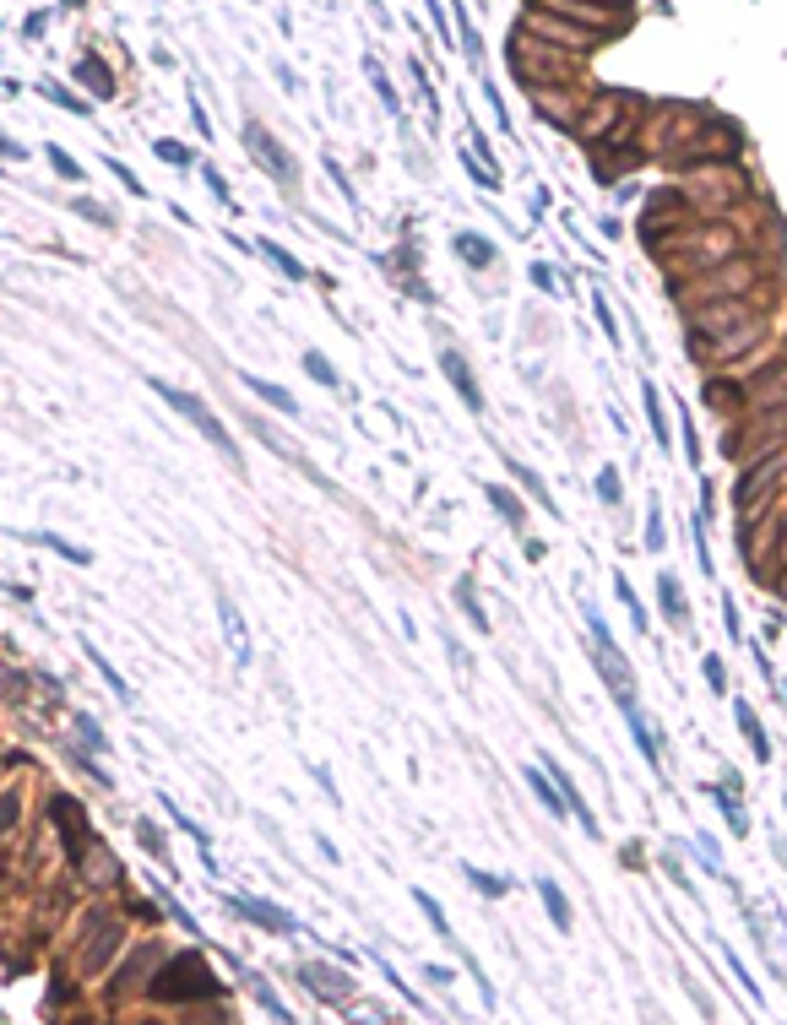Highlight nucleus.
Listing matches in <instances>:
<instances>
[{
    "label": "nucleus",
    "mask_w": 787,
    "mask_h": 1025,
    "mask_svg": "<svg viewBox=\"0 0 787 1025\" xmlns=\"http://www.w3.org/2000/svg\"><path fill=\"white\" fill-rule=\"evenodd\" d=\"M543 11H554L560 22H587L598 38L609 33V22H614V11H603V5H581V0H549Z\"/></svg>",
    "instance_id": "obj_15"
},
{
    "label": "nucleus",
    "mask_w": 787,
    "mask_h": 1025,
    "mask_svg": "<svg viewBox=\"0 0 787 1025\" xmlns=\"http://www.w3.org/2000/svg\"><path fill=\"white\" fill-rule=\"evenodd\" d=\"M217 624H223V635H228L234 662H250V635H245V618H239V608H234L228 591H217Z\"/></svg>",
    "instance_id": "obj_13"
},
{
    "label": "nucleus",
    "mask_w": 787,
    "mask_h": 1025,
    "mask_svg": "<svg viewBox=\"0 0 787 1025\" xmlns=\"http://www.w3.org/2000/svg\"><path fill=\"white\" fill-rule=\"evenodd\" d=\"M82 651H87V662H92V667H98V678H103V684H109V689H114V700H125V705H130V689H125V678H120V673H114V667H109V656H103V651H98V646H92V640H82Z\"/></svg>",
    "instance_id": "obj_24"
},
{
    "label": "nucleus",
    "mask_w": 787,
    "mask_h": 1025,
    "mask_svg": "<svg viewBox=\"0 0 787 1025\" xmlns=\"http://www.w3.org/2000/svg\"><path fill=\"white\" fill-rule=\"evenodd\" d=\"M234 906H239L250 923H261V928H277V934H293V928H299V923H293L288 912H277V906H261V901H234Z\"/></svg>",
    "instance_id": "obj_21"
},
{
    "label": "nucleus",
    "mask_w": 787,
    "mask_h": 1025,
    "mask_svg": "<svg viewBox=\"0 0 787 1025\" xmlns=\"http://www.w3.org/2000/svg\"><path fill=\"white\" fill-rule=\"evenodd\" d=\"M43 98H49V103H60V109H71V114H82V109H87V103H76L65 87H49V81H43Z\"/></svg>",
    "instance_id": "obj_46"
},
{
    "label": "nucleus",
    "mask_w": 787,
    "mask_h": 1025,
    "mask_svg": "<svg viewBox=\"0 0 787 1025\" xmlns=\"http://www.w3.org/2000/svg\"><path fill=\"white\" fill-rule=\"evenodd\" d=\"M511 473H516V478H522V484H527V489H533V494H538V505H543V511H554V515H560V505H554V500H549V489H543V484H538V473H527V462H511Z\"/></svg>",
    "instance_id": "obj_39"
},
{
    "label": "nucleus",
    "mask_w": 787,
    "mask_h": 1025,
    "mask_svg": "<svg viewBox=\"0 0 787 1025\" xmlns=\"http://www.w3.org/2000/svg\"><path fill=\"white\" fill-rule=\"evenodd\" d=\"M467 879H473V885H478L484 896H505V890H511V885H505L500 874H484V868H467Z\"/></svg>",
    "instance_id": "obj_43"
},
{
    "label": "nucleus",
    "mask_w": 787,
    "mask_h": 1025,
    "mask_svg": "<svg viewBox=\"0 0 787 1025\" xmlns=\"http://www.w3.org/2000/svg\"><path fill=\"white\" fill-rule=\"evenodd\" d=\"M49 163H54V174H60V179H82V163H76L65 147H54V141H49Z\"/></svg>",
    "instance_id": "obj_40"
},
{
    "label": "nucleus",
    "mask_w": 787,
    "mask_h": 1025,
    "mask_svg": "<svg viewBox=\"0 0 787 1025\" xmlns=\"http://www.w3.org/2000/svg\"><path fill=\"white\" fill-rule=\"evenodd\" d=\"M657 597H663V613H668L674 624H685V597H679V580H674V575L657 580Z\"/></svg>",
    "instance_id": "obj_35"
},
{
    "label": "nucleus",
    "mask_w": 787,
    "mask_h": 1025,
    "mask_svg": "<svg viewBox=\"0 0 787 1025\" xmlns=\"http://www.w3.org/2000/svg\"><path fill=\"white\" fill-rule=\"evenodd\" d=\"M750 402H755L761 413H782V407H787V364L766 369V375L750 386Z\"/></svg>",
    "instance_id": "obj_14"
},
{
    "label": "nucleus",
    "mask_w": 787,
    "mask_h": 1025,
    "mask_svg": "<svg viewBox=\"0 0 787 1025\" xmlns=\"http://www.w3.org/2000/svg\"><path fill=\"white\" fill-rule=\"evenodd\" d=\"M723 445H728V456H750V462H761V456L782 451V445H787V407H782V413L755 418V424H744V429H734ZM750 462H744V467H750Z\"/></svg>",
    "instance_id": "obj_8"
},
{
    "label": "nucleus",
    "mask_w": 787,
    "mask_h": 1025,
    "mask_svg": "<svg viewBox=\"0 0 787 1025\" xmlns=\"http://www.w3.org/2000/svg\"><path fill=\"white\" fill-rule=\"evenodd\" d=\"M255 250H261V255H266V261H272V266H277V272L288 277V283H304V266H299V261H293V255H288L283 244H272V239H261Z\"/></svg>",
    "instance_id": "obj_29"
},
{
    "label": "nucleus",
    "mask_w": 787,
    "mask_h": 1025,
    "mask_svg": "<svg viewBox=\"0 0 787 1025\" xmlns=\"http://www.w3.org/2000/svg\"><path fill=\"white\" fill-rule=\"evenodd\" d=\"M587 629H592V651H598V667H603V678H609V689H614L619 711H630V705H636V673H630L625 651L609 640V624H603L592 608H587Z\"/></svg>",
    "instance_id": "obj_7"
},
{
    "label": "nucleus",
    "mask_w": 787,
    "mask_h": 1025,
    "mask_svg": "<svg viewBox=\"0 0 787 1025\" xmlns=\"http://www.w3.org/2000/svg\"><path fill=\"white\" fill-rule=\"evenodd\" d=\"M511 54H516V76H522V81H533V92L576 76V60H571L565 49L538 43V38H516V43H511Z\"/></svg>",
    "instance_id": "obj_4"
},
{
    "label": "nucleus",
    "mask_w": 787,
    "mask_h": 1025,
    "mask_svg": "<svg viewBox=\"0 0 787 1025\" xmlns=\"http://www.w3.org/2000/svg\"><path fill=\"white\" fill-rule=\"evenodd\" d=\"M304 369H310L321 386H331V391H337V369L326 364V353H315V348H310V353H304Z\"/></svg>",
    "instance_id": "obj_41"
},
{
    "label": "nucleus",
    "mask_w": 787,
    "mask_h": 1025,
    "mask_svg": "<svg viewBox=\"0 0 787 1025\" xmlns=\"http://www.w3.org/2000/svg\"><path fill=\"white\" fill-rule=\"evenodd\" d=\"M152 152H158L163 163H174V168H190V163H196V152H190L185 141H174V136H158V141H152Z\"/></svg>",
    "instance_id": "obj_31"
},
{
    "label": "nucleus",
    "mask_w": 787,
    "mask_h": 1025,
    "mask_svg": "<svg viewBox=\"0 0 787 1025\" xmlns=\"http://www.w3.org/2000/svg\"><path fill=\"white\" fill-rule=\"evenodd\" d=\"M152 993H158V999H206V993H217V982H212V972H206L196 955H185V961H174V966L158 972Z\"/></svg>",
    "instance_id": "obj_10"
},
{
    "label": "nucleus",
    "mask_w": 787,
    "mask_h": 1025,
    "mask_svg": "<svg viewBox=\"0 0 787 1025\" xmlns=\"http://www.w3.org/2000/svg\"><path fill=\"white\" fill-rule=\"evenodd\" d=\"M522 776H527V787L538 792V803H543V809H549L554 819H565V798H560V787L549 781V771H538V765H527Z\"/></svg>",
    "instance_id": "obj_20"
},
{
    "label": "nucleus",
    "mask_w": 787,
    "mask_h": 1025,
    "mask_svg": "<svg viewBox=\"0 0 787 1025\" xmlns=\"http://www.w3.org/2000/svg\"><path fill=\"white\" fill-rule=\"evenodd\" d=\"M451 244H456V255H462L467 266H494V244H489V239H478V234H456Z\"/></svg>",
    "instance_id": "obj_23"
},
{
    "label": "nucleus",
    "mask_w": 787,
    "mask_h": 1025,
    "mask_svg": "<svg viewBox=\"0 0 787 1025\" xmlns=\"http://www.w3.org/2000/svg\"><path fill=\"white\" fill-rule=\"evenodd\" d=\"M456 602H462V613L473 618V629H484V635H489V613L478 608V597H473V580H467V575L456 580Z\"/></svg>",
    "instance_id": "obj_33"
},
{
    "label": "nucleus",
    "mask_w": 787,
    "mask_h": 1025,
    "mask_svg": "<svg viewBox=\"0 0 787 1025\" xmlns=\"http://www.w3.org/2000/svg\"><path fill=\"white\" fill-rule=\"evenodd\" d=\"M706 684L723 689V656H706Z\"/></svg>",
    "instance_id": "obj_52"
},
{
    "label": "nucleus",
    "mask_w": 787,
    "mask_h": 1025,
    "mask_svg": "<svg viewBox=\"0 0 787 1025\" xmlns=\"http://www.w3.org/2000/svg\"><path fill=\"white\" fill-rule=\"evenodd\" d=\"M734 722H739V733L750 738V749H755V760L766 765V760H772V743H766V733H761V716H755V711H750L744 700H734Z\"/></svg>",
    "instance_id": "obj_19"
},
{
    "label": "nucleus",
    "mask_w": 787,
    "mask_h": 1025,
    "mask_svg": "<svg viewBox=\"0 0 787 1025\" xmlns=\"http://www.w3.org/2000/svg\"><path fill=\"white\" fill-rule=\"evenodd\" d=\"M533 103H538L549 120H581V109H587L581 98H565L560 87H538V92H533Z\"/></svg>",
    "instance_id": "obj_18"
},
{
    "label": "nucleus",
    "mask_w": 787,
    "mask_h": 1025,
    "mask_svg": "<svg viewBox=\"0 0 787 1025\" xmlns=\"http://www.w3.org/2000/svg\"><path fill=\"white\" fill-rule=\"evenodd\" d=\"M76 212H82V217H92V223H114V217H109L103 206H92V201H76Z\"/></svg>",
    "instance_id": "obj_51"
},
{
    "label": "nucleus",
    "mask_w": 787,
    "mask_h": 1025,
    "mask_svg": "<svg viewBox=\"0 0 787 1025\" xmlns=\"http://www.w3.org/2000/svg\"><path fill=\"white\" fill-rule=\"evenodd\" d=\"M76 81H82V87H92V98H109V92H114V81H109L103 60H92V54H87L82 65H76Z\"/></svg>",
    "instance_id": "obj_26"
},
{
    "label": "nucleus",
    "mask_w": 787,
    "mask_h": 1025,
    "mask_svg": "<svg viewBox=\"0 0 787 1025\" xmlns=\"http://www.w3.org/2000/svg\"><path fill=\"white\" fill-rule=\"evenodd\" d=\"M76 733H82L92 749H103V727H98V716H76Z\"/></svg>",
    "instance_id": "obj_47"
},
{
    "label": "nucleus",
    "mask_w": 787,
    "mask_h": 1025,
    "mask_svg": "<svg viewBox=\"0 0 787 1025\" xmlns=\"http://www.w3.org/2000/svg\"><path fill=\"white\" fill-rule=\"evenodd\" d=\"M636 120H641V103L636 98H625V92H603V98H592L587 109H581V120H576V130H581V141H630V130H636Z\"/></svg>",
    "instance_id": "obj_2"
},
{
    "label": "nucleus",
    "mask_w": 787,
    "mask_h": 1025,
    "mask_svg": "<svg viewBox=\"0 0 787 1025\" xmlns=\"http://www.w3.org/2000/svg\"><path fill=\"white\" fill-rule=\"evenodd\" d=\"M538 896H543V912H549V923H554L560 934H571V906H565L560 885H554V879H538Z\"/></svg>",
    "instance_id": "obj_22"
},
{
    "label": "nucleus",
    "mask_w": 787,
    "mask_h": 1025,
    "mask_svg": "<svg viewBox=\"0 0 787 1025\" xmlns=\"http://www.w3.org/2000/svg\"><path fill=\"white\" fill-rule=\"evenodd\" d=\"M712 798H717V809H723V819H728V830H734V836H744V830H750V814L739 809V798H734L728 787H712Z\"/></svg>",
    "instance_id": "obj_30"
},
{
    "label": "nucleus",
    "mask_w": 787,
    "mask_h": 1025,
    "mask_svg": "<svg viewBox=\"0 0 787 1025\" xmlns=\"http://www.w3.org/2000/svg\"><path fill=\"white\" fill-rule=\"evenodd\" d=\"M755 321H761V315H750L744 299H723V304H696V310H690V331H696V337H706V331H717V326L739 331V326H755Z\"/></svg>",
    "instance_id": "obj_12"
},
{
    "label": "nucleus",
    "mask_w": 787,
    "mask_h": 1025,
    "mask_svg": "<svg viewBox=\"0 0 787 1025\" xmlns=\"http://www.w3.org/2000/svg\"><path fill=\"white\" fill-rule=\"evenodd\" d=\"M690 223H696V201H690L685 190H657V196H647V212H641V239H652V250H657L663 239L685 234Z\"/></svg>",
    "instance_id": "obj_6"
},
{
    "label": "nucleus",
    "mask_w": 787,
    "mask_h": 1025,
    "mask_svg": "<svg viewBox=\"0 0 787 1025\" xmlns=\"http://www.w3.org/2000/svg\"><path fill=\"white\" fill-rule=\"evenodd\" d=\"M625 722H630V733H636V743H641V754H647V765H657V754H663V743L652 738V727H647V716H641V705H630V711H625Z\"/></svg>",
    "instance_id": "obj_28"
},
{
    "label": "nucleus",
    "mask_w": 787,
    "mask_h": 1025,
    "mask_svg": "<svg viewBox=\"0 0 787 1025\" xmlns=\"http://www.w3.org/2000/svg\"><path fill=\"white\" fill-rule=\"evenodd\" d=\"M685 456H690V467H701V440H696V424L685 418Z\"/></svg>",
    "instance_id": "obj_49"
},
{
    "label": "nucleus",
    "mask_w": 787,
    "mask_h": 1025,
    "mask_svg": "<svg viewBox=\"0 0 787 1025\" xmlns=\"http://www.w3.org/2000/svg\"><path fill=\"white\" fill-rule=\"evenodd\" d=\"M641 402H647V418H652V435H657V445L668 440V418H663V397H657V386L647 380L641 386Z\"/></svg>",
    "instance_id": "obj_32"
},
{
    "label": "nucleus",
    "mask_w": 787,
    "mask_h": 1025,
    "mask_svg": "<svg viewBox=\"0 0 787 1025\" xmlns=\"http://www.w3.org/2000/svg\"><path fill=\"white\" fill-rule=\"evenodd\" d=\"M201 179H206V190H212L217 201H228V185H223V174H217V168H201Z\"/></svg>",
    "instance_id": "obj_50"
},
{
    "label": "nucleus",
    "mask_w": 787,
    "mask_h": 1025,
    "mask_svg": "<svg viewBox=\"0 0 787 1025\" xmlns=\"http://www.w3.org/2000/svg\"><path fill=\"white\" fill-rule=\"evenodd\" d=\"M152 391H158V397H163V402H168V407H174V413H179V418H185V424L201 435V440H212V445L223 451V462H239L234 435H228V429L212 418V407H206L201 397H190V391H179V386H168V380H152Z\"/></svg>",
    "instance_id": "obj_3"
},
{
    "label": "nucleus",
    "mask_w": 787,
    "mask_h": 1025,
    "mask_svg": "<svg viewBox=\"0 0 787 1025\" xmlns=\"http://www.w3.org/2000/svg\"><path fill=\"white\" fill-rule=\"evenodd\" d=\"M38 542L43 548H54L60 559H71V564H92V553L87 548H76V542H65V537H54V532H38Z\"/></svg>",
    "instance_id": "obj_36"
},
{
    "label": "nucleus",
    "mask_w": 787,
    "mask_h": 1025,
    "mask_svg": "<svg viewBox=\"0 0 787 1025\" xmlns=\"http://www.w3.org/2000/svg\"><path fill=\"white\" fill-rule=\"evenodd\" d=\"M413 901H418V912H424V917L435 923V934H440V939H451V923H446V912L435 906V896H424V890H413ZM451 944H456V939H451Z\"/></svg>",
    "instance_id": "obj_37"
},
{
    "label": "nucleus",
    "mask_w": 787,
    "mask_h": 1025,
    "mask_svg": "<svg viewBox=\"0 0 787 1025\" xmlns=\"http://www.w3.org/2000/svg\"><path fill=\"white\" fill-rule=\"evenodd\" d=\"M484 494H489V505H494V511L505 515V521H511V526H516V532H522V526H527V511H522V500H516V494H511V489H500V484H489V489H484Z\"/></svg>",
    "instance_id": "obj_25"
},
{
    "label": "nucleus",
    "mask_w": 787,
    "mask_h": 1025,
    "mask_svg": "<svg viewBox=\"0 0 787 1025\" xmlns=\"http://www.w3.org/2000/svg\"><path fill=\"white\" fill-rule=\"evenodd\" d=\"M755 277H761V266H755V261H739V255H734L728 266H717V272H706V277L685 283V288H679V299H685L690 310H696V304H723V299H739V293H744V288H750Z\"/></svg>",
    "instance_id": "obj_5"
},
{
    "label": "nucleus",
    "mask_w": 787,
    "mask_h": 1025,
    "mask_svg": "<svg viewBox=\"0 0 787 1025\" xmlns=\"http://www.w3.org/2000/svg\"><path fill=\"white\" fill-rule=\"evenodd\" d=\"M614 591H619V602L630 608V624L647 635V613H641V602H636V591H630V580H625V575H614Z\"/></svg>",
    "instance_id": "obj_38"
},
{
    "label": "nucleus",
    "mask_w": 787,
    "mask_h": 1025,
    "mask_svg": "<svg viewBox=\"0 0 787 1025\" xmlns=\"http://www.w3.org/2000/svg\"><path fill=\"white\" fill-rule=\"evenodd\" d=\"M787 473V445L782 451H772V456H761V462H750V473L739 478V489H734V505L739 511H755V505H766V494L777 489V478Z\"/></svg>",
    "instance_id": "obj_11"
},
{
    "label": "nucleus",
    "mask_w": 787,
    "mask_h": 1025,
    "mask_svg": "<svg viewBox=\"0 0 787 1025\" xmlns=\"http://www.w3.org/2000/svg\"><path fill=\"white\" fill-rule=\"evenodd\" d=\"M245 141H250V152H255V158H261V163H266V168H272L277 179H293V174H299V168H293V163L283 158V147H277V141H272V136H266L261 125H245Z\"/></svg>",
    "instance_id": "obj_16"
},
{
    "label": "nucleus",
    "mask_w": 787,
    "mask_h": 1025,
    "mask_svg": "<svg viewBox=\"0 0 787 1025\" xmlns=\"http://www.w3.org/2000/svg\"><path fill=\"white\" fill-rule=\"evenodd\" d=\"M440 369L451 375V386H456V397H462V402H467L473 413H484V397H478V386H473V369H467V359H462L456 348H446V353H440Z\"/></svg>",
    "instance_id": "obj_17"
},
{
    "label": "nucleus",
    "mask_w": 787,
    "mask_h": 1025,
    "mask_svg": "<svg viewBox=\"0 0 787 1025\" xmlns=\"http://www.w3.org/2000/svg\"><path fill=\"white\" fill-rule=\"evenodd\" d=\"M109 168H114V179H120V185H125V190H130V196H136V201H141V196H147V185H141V179H136V174H130V168H125V163H120V158H109Z\"/></svg>",
    "instance_id": "obj_44"
},
{
    "label": "nucleus",
    "mask_w": 787,
    "mask_h": 1025,
    "mask_svg": "<svg viewBox=\"0 0 787 1025\" xmlns=\"http://www.w3.org/2000/svg\"><path fill=\"white\" fill-rule=\"evenodd\" d=\"M0 158H22V147H16L11 136H0Z\"/></svg>",
    "instance_id": "obj_53"
},
{
    "label": "nucleus",
    "mask_w": 787,
    "mask_h": 1025,
    "mask_svg": "<svg viewBox=\"0 0 787 1025\" xmlns=\"http://www.w3.org/2000/svg\"><path fill=\"white\" fill-rule=\"evenodd\" d=\"M598 500H603V505H619V473H614V467L598 473Z\"/></svg>",
    "instance_id": "obj_45"
},
{
    "label": "nucleus",
    "mask_w": 787,
    "mask_h": 1025,
    "mask_svg": "<svg viewBox=\"0 0 787 1025\" xmlns=\"http://www.w3.org/2000/svg\"><path fill=\"white\" fill-rule=\"evenodd\" d=\"M777 553H782V564H787V532H782V548H777Z\"/></svg>",
    "instance_id": "obj_54"
},
{
    "label": "nucleus",
    "mask_w": 787,
    "mask_h": 1025,
    "mask_svg": "<svg viewBox=\"0 0 787 1025\" xmlns=\"http://www.w3.org/2000/svg\"><path fill=\"white\" fill-rule=\"evenodd\" d=\"M522 27H527V38H538V43H549V49H565V54H587L592 43H598V33H581V27H565L554 11H543V5H527L522 11Z\"/></svg>",
    "instance_id": "obj_9"
},
{
    "label": "nucleus",
    "mask_w": 787,
    "mask_h": 1025,
    "mask_svg": "<svg viewBox=\"0 0 787 1025\" xmlns=\"http://www.w3.org/2000/svg\"><path fill=\"white\" fill-rule=\"evenodd\" d=\"M364 71H370V87L380 92V103H386V114H402V103H397V87L386 81V71H380L375 60H364Z\"/></svg>",
    "instance_id": "obj_34"
},
{
    "label": "nucleus",
    "mask_w": 787,
    "mask_h": 1025,
    "mask_svg": "<svg viewBox=\"0 0 787 1025\" xmlns=\"http://www.w3.org/2000/svg\"><path fill=\"white\" fill-rule=\"evenodd\" d=\"M245 386H250V391H255L261 402H272L277 413H299V402H293V391H283V386H266L261 375H245Z\"/></svg>",
    "instance_id": "obj_27"
},
{
    "label": "nucleus",
    "mask_w": 787,
    "mask_h": 1025,
    "mask_svg": "<svg viewBox=\"0 0 787 1025\" xmlns=\"http://www.w3.org/2000/svg\"><path fill=\"white\" fill-rule=\"evenodd\" d=\"M652 255H663V272H668V283H696V277H706V272H717V266H728L734 255H739V234L728 228V223H701V228H685V234H674V239H663Z\"/></svg>",
    "instance_id": "obj_1"
},
{
    "label": "nucleus",
    "mask_w": 787,
    "mask_h": 1025,
    "mask_svg": "<svg viewBox=\"0 0 787 1025\" xmlns=\"http://www.w3.org/2000/svg\"><path fill=\"white\" fill-rule=\"evenodd\" d=\"M647 548H652V553L663 548V511H652V515H647Z\"/></svg>",
    "instance_id": "obj_48"
},
{
    "label": "nucleus",
    "mask_w": 787,
    "mask_h": 1025,
    "mask_svg": "<svg viewBox=\"0 0 787 1025\" xmlns=\"http://www.w3.org/2000/svg\"><path fill=\"white\" fill-rule=\"evenodd\" d=\"M592 310H598V326H603V337L619 348V326H614V310H609V299L603 293H592Z\"/></svg>",
    "instance_id": "obj_42"
}]
</instances>
